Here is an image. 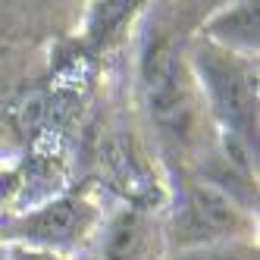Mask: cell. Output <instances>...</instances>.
<instances>
[{"label": "cell", "mask_w": 260, "mask_h": 260, "mask_svg": "<svg viewBox=\"0 0 260 260\" xmlns=\"http://www.w3.org/2000/svg\"><path fill=\"white\" fill-rule=\"evenodd\" d=\"M0 260H4V257H0Z\"/></svg>", "instance_id": "10"}, {"label": "cell", "mask_w": 260, "mask_h": 260, "mask_svg": "<svg viewBox=\"0 0 260 260\" xmlns=\"http://www.w3.org/2000/svg\"><path fill=\"white\" fill-rule=\"evenodd\" d=\"M210 260H235V257H229V254H216V257H210Z\"/></svg>", "instance_id": "9"}, {"label": "cell", "mask_w": 260, "mask_h": 260, "mask_svg": "<svg viewBox=\"0 0 260 260\" xmlns=\"http://www.w3.org/2000/svg\"><path fill=\"white\" fill-rule=\"evenodd\" d=\"M210 35L226 50H257V4H235L210 19Z\"/></svg>", "instance_id": "5"}, {"label": "cell", "mask_w": 260, "mask_h": 260, "mask_svg": "<svg viewBox=\"0 0 260 260\" xmlns=\"http://www.w3.org/2000/svg\"><path fill=\"white\" fill-rule=\"evenodd\" d=\"M141 79L154 119L166 128H185L188 94H185V82L176 63V47L166 35L147 38L141 53Z\"/></svg>", "instance_id": "2"}, {"label": "cell", "mask_w": 260, "mask_h": 260, "mask_svg": "<svg viewBox=\"0 0 260 260\" xmlns=\"http://www.w3.org/2000/svg\"><path fill=\"white\" fill-rule=\"evenodd\" d=\"M248 226L245 210L219 185L198 182L188 191V229L204 238H226Z\"/></svg>", "instance_id": "4"}, {"label": "cell", "mask_w": 260, "mask_h": 260, "mask_svg": "<svg viewBox=\"0 0 260 260\" xmlns=\"http://www.w3.org/2000/svg\"><path fill=\"white\" fill-rule=\"evenodd\" d=\"M4 260H69V257H63V254H53V251H41V248H28V245H13L0 254Z\"/></svg>", "instance_id": "8"}, {"label": "cell", "mask_w": 260, "mask_h": 260, "mask_svg": "<svg viewBox=\"0 0 260 260\" xmlns=\"http://www.w3.org/2000/svg\"><path fill=\"white\" fill-rule=\"evenodd\" d=\"M144 245V222L138 213H122L113 219L104 238V260H135Z\"/></svg>", "instance_id": "7"}, {"label": "cell", "mask_w": 260, "mask_h": 260, "mask_svg": "<svg viewBox=\"0 0 260 260\" xmlns=\"http://www.w3.org/2000/svg\"><path fill=\"white\" fill-rule=\"evenodd\" d=\"M91 226H94V207L85 198H53L44 207L22 213L10 229L16 245L41 248L66 257V251L85 241Z\"/></svg>", "instance_id": "1"}, {"label": "cell", "mask_w": 260, "mask_h": 260, "mask_svg": "<svg viewBox=\"0 0 260 260\" xmlns=\"http://www.w3.org/2000/svg\"><path fill=\"white\" fill-rule=\"evenodd\" d=\"M104 160H107V166H110V176H113V182H116L132 201L151 198L154 182H151V176H147V170H144V163L138 160V154L132 151V147H125L122 141H110Z\"/></svg>", "instance_id": "6"}, {"label": "cell", "mask_w": 260, "mask_h": 260, "mask_svg": "<svg viewBox=\"0 0 260 260\" xmlns=\"http://www.w3.org/2000/svg\"><path fill=\"white\" fill-rule=\"evenodd\" d=\"M201 82L207 88V94L213 107L226 116L229 128L226 132L241 135L254 116V104H257V72L251 66L235 69L229 60H216V57H204L201 60Z\"/></svg>", "instance_id": "3"}]
</instances>
